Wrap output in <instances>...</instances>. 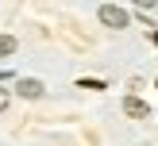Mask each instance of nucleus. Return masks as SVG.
Here are the masks:
<instances>
[{"label": "nucleus", "mask_w": 158, "mask_h": 146, "mask_svg": "<svg viewBox=\"0 0 158 146\" xmlns=\"http://www.w3.org/2000/svg\"><path fill=\"white\" fill-rule=\"evenodd\" d=\"M97 15H100V23L112 27V31H123V27H127V8H120V4H100Z\"/></svg>", "instance_id": "nucleus-1"}, {"label": "nucleus", "mask_w": 158, "mask_h": 146, "mask_svg": "<svg viewBox=\"0 0 158 146\" xmlns=\"http://www.w3.org/2000/svg\"><path fill=\"white\" fill-rule=\"evenodd\" d=\"M15 92H19V96H27V100H39L46 92V85L43 81H35V77H23L19 85H15Z\"/></svg>", "instance_id": "nucleus-2"}, {"label": "nucleus", "mask_w": 158, "mask_h": 146, "mask_svg": "<svg viewBox=\"0 0 158 146\" xmlns=\"http://www.w3.org/2000/svg\"><path fill=\"white\" fill-rule=\"evenodd\" d=\"M123 112H127L131 119H147V115H151V108H147V100H139V96H127V100H123Z\"/></svg>", "instance_id": "nucleus-3"}, {"label": "nucleus", "mask_w": 158, "mask_h": 146, "mask_svg": "<svg viewBox=\"0 0 158 146\" xmlns=\"http://www.w3.org/2000/svg\"><path fill=\"white\" fill-rule=\"evenodd\" d=\"M15 46H19V42H15L12 35H0V58H12V54H15Z\"/></svg>", "instance_id": "nucleus-4"}, {"label": "nucleus", "mask_w": 158, "mask_h": 146, "mask_svg": "<svg viewBox=\"0 0 158 146\" xmlns=\"http://www.w3.org/2000/svg\"><path fill=\"white\" fill-rule=\"evenodd\" d=\"M4 108H8V92L0 89V112H4Z\"/></svg>", "instance_id": "nucleus-5"}]
</instances>
